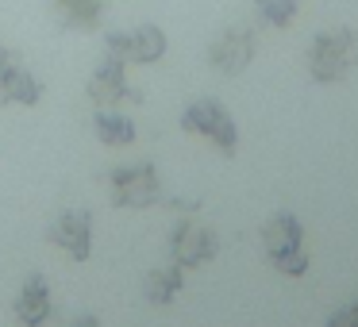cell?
<instances>
[{"label": "cell", "instance_id": "obj_13", "mask_svg": "<svg viewBox=\"0 0 358 327\" xmlns=\"http://www.w3.org/2000/svg\"><path fill=\"white\" fill-rule=\"evenodd\" d=\"M55 16L70 31H96L104 20V0H50Z\"/></svg>", "mask_w": 358, "mask_h": 327}, {"label": "cell", "instance_id": "obj_5", "mask_svg": "<svg viewBox=\"0 0 358 327\" xmlns=\"http://www.w3.org/2000/svg\"><path fill=\"white\" fill-rule=\"evenodd\" d=\"M104 50L116 54L127 66H150V62H162L166 58L170 39H166L162 27L139 24V27H127V31H108L104 35Z\"/></svg>", "mask_w": 358, "mask_h": 327}, {"label": "cell", "instance_id": "obj_14", "mask_svg": "<svg viewBox=\"0 0 358 327\" xmlns=\"http://www.w3.org/2000/svg\"><path fill=\"white\" fill-rule=\"evenodd\" d=\"M93 131H96V139L104 143V147H131L135 143V119L127 116V112H120V108H101L93 116Z\"/></svg>", "mask_w": 358, "mask_h": 327}, {"label": "cell", "instance_id": "obj_16", "mask_svg": "<svg viewBox=\"0 0 358 327\" xmlns=\"http://www.w3.org/2000/svg\"><path fill=\"white\" fill-rule=\"evenodd\" d=\"M327 327H358V300H350L347 308H339L331 319H327Z\"/></svg>", "mask_w": 358, "mask_h": 327}, {"label": "cell", "instance_id": "obj_4", "mask_svg": "<svg viewBox=\"0 0 358 327\" xmlns=\"http://www.w3.org/2000/svg\"><path fill=\"white\" fill-rule=\"evenodd\" d=\"M108 189L116 208H155L162 196V173L155 162H131L108 170Z\"/></svg>", "mask_w": 358, "mask_h": 327}, {"label": "cell", "instance_id": "obj_6", "mask_svg": "<svg viewBox=\"0 0 358 327\" xmlns=\"http://www.w3.org/2000/svg\"><path fill=\"white\" fill-rule=\"evenodd\" d=\"M89 101L96 104V108H120L124 101H143V93L131 85V78H127V62H120L116 54H104V62L93 70V78H89L85 85Z\"/></svg>", "mask_w": 358, "mask_h": 327}, {"label": "cell", "instance_id": "obj_3", "mask_svg": "<svg viewBox=\"0 0 358 327\" xmlns=\"http://www.w3.org/2000/svg\"><path fill=\"white\" fill-rule=\"evenodd\" d=\"M181 131L201 135L204 143H212V147L227 158L239 150V127H235L227 104L216 101V96H201V101L189 104V108L181 112Z\"/></svg>", "mask_w": 358, "mask_h": 327}, {"label": "cell", "instance_id": "obj_1", "mask_svg": "<svg viewBox=\"0 0 358 327\" xmlns=\"http://www.w3.org/2000/svg\"><path fill=\"white\" fill-rule=\"evenodd\" d=\"M308 235H304V224L293 216V212H273L262 224V250L266 262L281 273V277H304L312 270V254H308Z\"/></svg>", "mask_w": 358, "mask_h": 327}, {"label": "cell", "instance_id": "obj_10", "mask_svg": "<svg viewBox=\"0 0 358 327\" xmlns=\"http://www.w3.org/2000/svg\"><path fill=\"white\" fill-rule=\"evenodd\" d=\"M43 81L35 78L31 70H24V66L8 62V66H0V108H35V104L43 101Z\"/></svg>", "mask_w": 358, "mask_h": 327}, {"label": "cell", "instance_id": "obj_11", "mask_svg": "<svg viewBox=\"0 0 358 327\" xmlns=\"http://www.w3.org/2000/svg\"><path fill=\"white\" fill-rule=\"evenodd\" d=\"M50 285L43 273H27L24 285H20L16 293V304H12V312H16L20 327H43L50 319Z\"/></svg>", "mask_w": 358, "mask_h": 327}, {"label": "cell", "instance_id": "obj_2", "mask_svg": "<svg viewBox=\"0 0 358 327\" xmlns=\"http://www.w3.org/2000/svg\"><path fill=\"white\" fill-rule=\"evenodd\" d=\"M358 66V35L350 27H327L308 43V78L316 85H335Z\"/></svg>", "mask_w": 358, "mask_h": 327}, {"label": "cell", "instance_id": "obj_7", "mask_svg": "<svg viewBox=\"0 0 358 327\" xmlns=\"http://www.w3.org/2000/svg\"><path fill=\"white\" fill-rule=\"evenodd\" d=\"M220 254V239L196 219H178L170 231V262H178L181 270H196L208 266Z\"/></svg>", "mask_w": 358, "mask_h": 327}, {"label": "cell", "instance_id": "obj_18", "mask_svg": "<svg viewBox=\"0 0 358 327\" xmlns=\"http://www.w3.org/2000/svg\"><path fill=\"white\" fill-rule=\"evenodd\" d=\"M8 62H16V54H12V47L4 39H0V66H8Z\"/></svg>", "mask_w": 358, "mask_h": 327}, {"label": "cell", "instance_id": "obj_12", "mask_svg": "<svg viewBox=\"0 0 358 327\" xmlns=\"http://www.w3.org/2000/svg\"><path fill=\"white\" fill-rule=\"evenodd\" d=\"M181 293H185V270H181L178 262L162 266V270H150L147 277H143V296H147V304H155V308H170Z\"/></svg>", "mask_w": 358, "mask_h": 327}, {"label": "cell", "instance_id": "obj_15", "mask_svg": "<svg viewBox=\"0 0 358 327\" xmlns=\"http://www.w3.org/2000/svg\"><path fill=\"white\" fill-rule=\"evenodd\" d=\"M255 8H258V20H262V24L285 31L296 20V12H301V0H255Z\"/></svg>", "mask_w": 358, "mask_h": 327}, {"label": "cell", "instance_id": "obj_8", "mask_svg": "<svg viewBox=\"0 0 358 327\" xmlns=\"http://www.w3.org/2000/svg\"><path fill=\"white\" fill-rule=\"evenodd\" d=\"M47 239L62 254H70L73 262H89L93 258V212H85V208L58 212L55 224L47 227Z\"/></svg>", "mask_w": 358, "mask_h": 327}, {"label": "cell", "instance_id": "obj_17", "mask_svg": "<svg viewBox=\"0 0 358 327\" xmlns=\"http://www.w3.org/2000/svg\"><path fill=\"white\" fill-rule=\"evenodd\" d=\"M66 327H101V319H96V316H73Z\"/></svg>", "mask_w": 358, "mask_h": 327}, {"label": "cell", "instance_id": "obj_9", "mask_svg": "<svg viewBox=\"0 0 358 327\" xmlns=\"http://www.w3.org/2000/svg\"><path fill=\"white\" fill-rule=\"evenodd\" d=\"M255 54H258L255 27H227V31H220L216 39H212L208 66L220 70V73H227V78H235V73H243L250 62H255Z\"/></svg>", "mask_w": 358, "mask_h": 327}]
</instances>
